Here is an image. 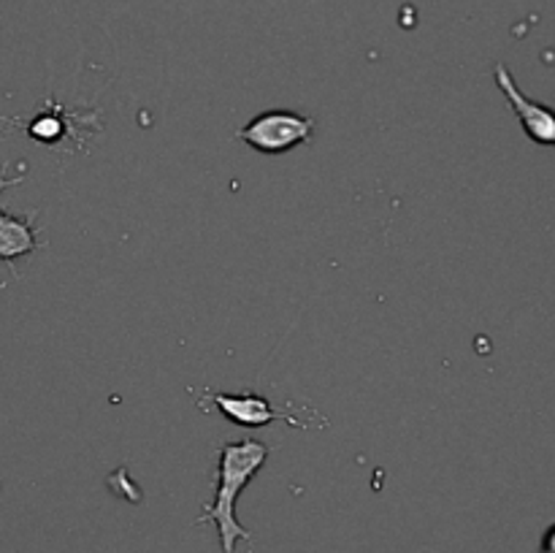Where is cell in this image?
I'll list each match as a JSON object with an SVG mask.
<instances>
[{"mask_svg":"<svg viewBox=\"0 0 555 553\" xmlns=\"http://www.w3.org/2000/svg\"><path fill=\"white\" fill-rule=\"evenodd\" d=\"M266 459H269V445L260 439L244 437L236 442H222L220 455H217L215 499L204 504V513L195 518V526L209 524V520L217 526L222 553H236L238 540L253 542V535L236 518V499L258 475Z\"/></svg>","mask_w":555,"mask_h":553,"instance_id":"cell-1","label":"cell"},{"mask_svg":"<svg viewBox=\"0 0 555 553\" xmlns=\"http://www.w3.org/2000/svg\"><path fill=\"white\" fill-rule=\"evenodd\" d=\"M540 553H555V524L545 531V537H542Z\"/></svg>","mask_w":555,"mask_h":553,"instance_id":"cell-7","label":"cell"},{"mask_svg":"<svg viewBox=\"0 0 555 553\" xmlns=\"http://www.w3.org/2000/svg\"><path fill=\"white\" fill-rule=\"evenodd\" d=\"M493 79H496L499 90L504 92V98H507L509 108L518 114L520 125H524V133L529 136L534 144L555 146V108H551L542 101H534V98L524 95L504 63H496V68H493Z\"/></svg>","mask_w":555,"mask_h":553,"instance_id":"cell-3","label":"cell"},{"mask_svg":"<svg viewBox=\"0 0 555 553\" xmlns=\"http://www.w3.org/2000/svg\"><path fill=\"white\" fill-rule=\"evenodd\" d=\"M236 139L263 155H282L314 139V119L298 112L271 108L236 130Z\"/></svg>","mask_w":555,"mask_h":553,"instance_id":"cell-2","label":"cell"},{"mask_svg":"<svg viewBox=\"0 0 555 553\" xmlns=\"http://www.w3.org/2000/svg\"><path fill=\"white\" fill-rule=\"evenodd\" d=\"M27 130H30L33 139H41L47 141V144H54L57 136H63V123H60L57 117H38Z\"/></svg>","mask_w":555,"mask_h":553,"instance_id":"cell-6","label":"cell"},{"mask_svg":"<svg viewBox=\"0 0 555 553\" xmlns=\"http://www.w3.org/2000/svg\"><path fill=\"white\" fill-rule=\"evenodd\" d=\"M206 399L215 401L217 410L233 421L236 426H249V428H260L269 426L274 421H285L291 426L307 428V423L298 421V415H291L285 410H276L266 396L260 394H217V390H206Z\"/></svg>","mask_w":555,"mask_h":553,"instance_id":"cell-4","label":"cell"},{"mask_svg":"<svg viewBox=\"0 0 555 553\" xmlns=\"http://www.w3.org/2000/svg\"><path fill=\"white\" fill-rule=\"evenodd\" d=\"M22 179H25V171H22L20 177H5V173L0 171V193H3L5 188L20 184ZM36 217L38 211H27L25 217H14L9 215V211H3V206H0V263L11 266L16 258H22V255H30L43 247V242H38L36 236V228H33ZM11 274L16 276L14 266H11Z\"/></svg>","mask_w":555,"mask_h":553,"instance_id":"cell-5","label":"cell"}]
</instances>
